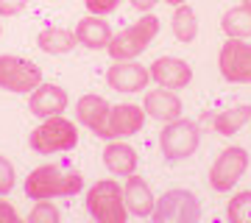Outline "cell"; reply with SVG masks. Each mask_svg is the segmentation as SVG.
Listing matches in <instances>:
<instances>
[{
  "label": "cell",
  "mask_w": 251,
  "mask_h": 223,
  "mask_svg": "<svg viewBox=\"0 0 251 223\" xmlns=\"http://www.w3.org/2000/svg\"><path fill=\"white\" fill-rule=\"evenodd\" d=\"M84 187V176L78 170H64L59 165H42L28 173L25 196L31 201H50L62 196H75Z\"/></svg>",
  "instance_id": "1"
},
{
  "label": "cell",
  "mask_w": 251,
  "mask_h": 223,
  "mask_svg": "<svg viewBox=\"0 0 251 223\" xmlns=\"http://www.w3.org/2000/svg\"><path fill=\"white\" fill-rule=\"evenodd\" d=\"M28 145H31V151L42 153V156L73 151V148L78 145V125L73 123V120H67V117H62V115L45 117V120L31 131Z\"/></svg>",
  "instance_id": "2"
},
{
  "label": "cell",
  "mask_w": 251,
  "mask_h": 223,
  "mask_svg": "<svg viewBox=\"0 0 251 223\" xmlns=\"http://www.w3.org/2000/svg\"><path fill=\"white\" fill-rule=\"evenodd\" d=\"M159 34V17L145 14L137 23H131L128 28H123L120 34L112 36V42L106 45L112 62H126V59H137V56L148 50V45L156 39Z\"/></svg>",
  "instance_id": "3"
},
{
  "label": "cell",
  "mask_w": 251,
  "mask_h": 223,
  "mask_svg": "<svg viewBox=\"0 0 251 223\" xmlns=\"http://www.w3.org/2000/svg\"><path fill=\"white\" fill-rule=\"evenodd\" d=\"M87 212L100 223H126L128 206H126L123 190L112 178H100L87 190Z\"/></svg>",
  "instance_id": "4"
},
{
  "label": "cell",
  "mask_w": 251,
  "mask_h": 223,
  "mask_svg": "<svg viewBox=\"0 0 251 223\" xmlns=\"http://www.w3.org/2000/svg\"><path fill=\"white\" fill-rule=\"evenodd\" d=\"M198 143H201V131H198V125L193 123V120H184V117L171 120L159 134L162 156H165L168 162L190 159V156L198 151Z\"/></svg>",
  "instance_id": "5"
},
{
  "label": "cell",
  "mask_w": 251,
  "mask_h": 223,
  "mask_svg": "<svg viewBox=\"0 0 251 223\" xmlns=\"http://www.w3.org/2000/svg\"><path fill=\"white\" fill-rule=\"evenodd\" d=\"M151 218L156 223H196L201 218V206L190 190H168L156 201Z\"/></svg>",
  "instance_id": "6"
},
{
  "label": "cell",
  "mask_w": 251,
  "mask_h": 223,
  "mask_svg": "<svg viewBox=\"0 0 251 223\" xmlns=\"http://www.w3.org/2000/svg\"><path fill=\"white\" fill-rule=\"evenodd\" d=\"M42 84V67L20 56H0V89L9 92H34Z\"/></svg>",
  "instance_id": "7"
},
{
  "label": "cell",
  "mask_w": 251,
  "mask_h": 223,
  "mask_svg": "<svg viewBox=\"0 0 251 223\" xmlns=\"http://www.w3.org/2000/svg\"><path fill=\"white\" fill-rule=\"evenodd\" d=\"M249 170V151L234 145L218 153V159L209 168V184L215 193H229V190L243 178V173Z\"/></svg>",
  "instance_id": "8"
},
{
  "label": "cell",
  "mask_w": 251,
  "mask_h": 223,
  "mask_svg": "<svg viewBox=\"0 0 251 223\" xmlns=\"http://www.w3.org/2000/svg\"><path fill=\"white\" fill-rule=\"evenodd\" d=\"M218 70L229 84H251V45L246 39H226L218 53Z\"/></svg>",
  "instance_id": "9"
},
{
  "label": "cell",
  "mask_w": 251,
  "mask_h": 223,
  "mask_svg": "<svg viewBox=\"0 0 251 223\" xmlns=\"http://www.w3.org/2000/svg\"><path fill=\"white\" fill-rule=\"evenodd\" d=\"M109 115H112V106H109L106 98L100 95H81L78 103H75V117H78L81 125H87L95 137L100 140H112L109 137Z\"/></svg>",
  "instance_id": "10"
},
{
  "label": "cell",
  "mask_w": 251,
  "mask_h": 223,
  "mask_svg": "<svg viewBox=\"0 0 251 223\" xmlns=\"http://www.w3.org/2000/svg\"><path fill=\"white\" fill-rule=\"evenodd\" d=\"M151 81L148 67L137 64L134 59H126V62H112V67L106 70V84L117 92H140L145 89V84Z\"/></svg>",
  "instance_id": "11"
},
{
  "label": "cell",
  "mask_w": 251,
  "mask_h": 223,
  "mask_svg": "<svg viewBox=\"0 0 251 223\" xmlns=\"http://www.w3.org/2000/svg\"><path fill=\"white\" fill-rule=\"evenodd\" d=\"M151 78L165 89H184L193 81V67H190L184 59H176V56H162L148 67Z\"/></svg>",
  "instance_id": "12"
},
{
  "label": "cell",
  "mask_w": 251,
  "mask_h": 223,
  "mask_svg": "<svg viewBox=\"0 0 251 223\" xmlns=\"http://www.w3.org/2000/svg\"><path fill=\"white\" fill-rule=\"evenodd\" d=\"M67 92L62 87H56V84H39V87L31 92V98H28V109H31V115L36 117H53V115H62L64 109H67Z\"/></svg>",
  "instance_id": "13"
},
{
  "label": "cell",
  "mask_w": 251,
  "mask_h": 223,
  "mask_svg": "<svg viewBox=\"0 0 251 223\" xmlns=\"http://www.w3.org/2000/svg\"><path fill=\"white\" fill-rule=\"evenodd\" d=\"M143 109H145V115L153 117V120H159V123H171V120L181 117V112H184L181 98L173 89H165V87L151 89L143 100Z\"/></svg>",
  "instance_id": "14"
},
{
  "label": "cell",
  "mask_w": 251,
  "mask_h": 223,
  "mask_svg": "<svg viewBox=\"0 0 251 223\" xmlns=\"http://www.w3.org/2000/svg\"><path fill=\"white\" fill-rule=\"evenodd\" d=\"M145 109H140L137 103H120V106H112V115H109V137L112 140H126L137 134L145 125Z\"/></svg>",
  "instance_id": "15"
},
{
  "label": "cell",
  "mask_w": 251,
  "mask_h": 223,
  "mask_svg": "<svg viewBox=\"0 0 251 223\" xmlns=\"http://www.w3.org/2000/svg\"><path fill=\"white\" fill-rule=\"evenodd\" d=\"M112 36H115L112 28H109V23L100 14H87L75 25V39H78V45L90 48V50H106V45L112 42Z\"/></svg>",
  "instance_id": "16"
},
{
  "label": "cell",
  "mask_w": 251,
  "mask_h": 223,
  "mask_svg": "<svg viewBox=\"0 0 251 223\" xmlns=\"http://www.w3.org/2000/svg\"><path fill=\"white\" fill-rule=\"evenodd\" d=\"M123 198H126V206H128V215H134V218H151L153 206H156V198H153L148 181L140 178L137 173L128 176L123 187Z\"/></svg>",
  "instance_id": "17"
},
{
  "label": "cell",
  "mask_w": 251,
  "mask_h": 223,
  "mask_svg": "<svg viewBox=\"0 0 251 223\" xmlns=\"http://www.w3.org/2000/svg\"><path fill=\"white\" fill-rule=\"evenodd\" d=\"M103 165L112 176L128 178L131 173H137V151L126 143H109L103 148Z\"/></svg>",
  "instance_id": "18"
},
{
  "label": "cell",
  "mask_w": 251,
  "mask_h": 223,
  "mask_svg": "<svg viewBox=\"0 0 251 223\" xmlns=\"http://www.w3.org/2000/svg\"><path fill=\"white\" fill-rule=\"evenodd\" d=\"M36 45H39V50L42 53H50V56H62L67 50H73L78 39H75V31L70 28H45V31H39L36 36Z\"/></svg>",
  "instance_id": "19"
},
{
  "label": "cell",
  "mask_w": 251,
  "mask_h": 223,
  "mask_svg": "<svg viewBox=\"0 0 251 223\" xmlns=\"http://www.w3.org/2000/svg\"><path fill=\"white\" fill-rule=\"evenodd\" d=\"M221 28H224V34L229 39H249L251 36V6L240 3V6L229 9L221 17Z\"/></svg>",
  "instance_id": "20"
},
{
  "label": "cell",
  "mask_w": 251,
  "mask_h": 223,
  "mask_svg": "<svg viewBox=\"0 0 251 223\" xmlns=\"http://www.w3.org/2000/svg\"><path fill=\"white\" fill-rule=\"evenodd\" d=\"M249 120H251V106L240 103V106H232V109L218 112V115L212 117V128H215L218 134L229 137V134H237V131H240V128L249 123Z\"/></svg>",
  "instance_id": "21"
},
{
  "label": "cell",
  "mask_w": 251,
  "mask_h": 223,
  "mask_svg": "<svg viewBox=\"0 0 251 223\" xmlns=\"http://www.w3.org/2000/svg\"><path fill=\"white\" fill-rule=\"evenodd\" d=\"M171 28H173V36H176L179 42H193V39L198 36V17H196V11L190 9L187 3L176 6L173 20H171Z\"/></svg>",
  "instance_id": "22"
},
{
  "label": "cell",
  "mask_w": 251,
  "mask_h": 223,
  "mask_svg": "<svg viewBox=\"0 0 251 223\" xmlns=\"http://www.w3.org/2000/svg\"><path fill=\"white\" fill-rule=\"evenodd\" d=\"M226 218L232 223H251V190H243V193H237L229 201Z\"/></svg>",
  "instance_id": "23"
},
{
  "label": "cell",
  "mask_w": 251,
  "mask_h": 223,
  "mask_svg": "<svg viewBox=\"0 0 251 223\" xmlns=\"http://www.w3.org/2000/svg\"><path fill=\"white\" fill-rule=\"evenodd\" d=\"M59 218H62V212L50 201H36V206L28 212L31 223H59Z\"/></svg>",
  "instance_id": "24"
},
{
  "label": "cell",
  "mask_w": 251,
  "mask_h": 223,
  "mask_svg": "<svg viewBox=\"0 0 251 223\" xmlns=\"http://www.w3.org/2000/svg\"><path fill=\"white\" fill-rule=\"evenodd\" d=\"M14 181H17L14 165H11V162L0 153V196H9L11 190H14Z\"/></svg>",
  "instance_id": "25"
},
{
  "label": "cell",
  "mask_w": 251,
  "mask_h": 223,
  "mask_svg": "<svg viewBox=\"0 0 251 223\" xmlns=\"http://www.w3.org/2000/svg\"><path fill=\"white\" fill-rule=\"evenodd\" d=\"M84 6H87L90 14H100V17H106V14H112V11L120 6V0H84Z\"/></svg>",
  "instance_id": "26"
},
{
  "label": "cell",
  "mask_w": 251,
  "mask_h": 223,
  "mask_svg": "<svg viewBox=\"0 0 251 223\" xmlns=\"http://www.w3.org/2000/svg\"><path fill=\"white\" fill-rule=\"evenodd\" d=\"M28 6V0H0V17H14Z\"/></svg>",
  "instance_id": "27"
},
{
  "label": "cell",
  "mask_w": 251,
  "mask_h": 223,
  "mask_svg": "<svg viewBox=\"0 0 251 223\" xmlns=\"http://www.w3.org/2000/svg\"><path fill=\"white\" fill-rule=\"evenodd\" d=\"M0 221H20L17 209H14L9 201H3V198H0Z\"/></svg>",
  "instance_id": "28"
},
{
  "label": "cell",
  "mask_w": 251,
  "mask_h": 223,
  "mask_svg": "<svg viewBox=\"0 0 251 223\" xmlns=\"http://www.w3.org/2000/svg\"><path fill=\"white\" fill-rule=\"evenodd\" d=\"M128 3H131L134 9H140V11H148V9H153L156 0H128Z\"/></svg>",
  "instance_id": "29"
},
{
  "label": "cell",
  "mask_w": 251,
  "mask_h": 223,
  "mask_svg": "<svg viewBox=\"0 0 251 223\" xmlns=\"http://www.w3.org/2000/svg\"><path fill=\"white\" fill-rule=\"evenodd\" d=\"M165 3H168V6H173V9H176V6H181V3H187V0H165Z\"/></svg>",
  "instance_id": "30"
},
{
  "label": "cell",
  "mask_w": 251,
  "mask_h": 223,
  "mask_svg": "<svg viewBox=\"0 0 251 223\" xmlns=\"http://www.w3.org/2000/svg\"><path fill=\"white\" fill-rule=\"evenodd\" d=\"M243 3H246V6H251V0H243Z\"/></svg>",
  "instance_id": "31"
},
{
  "label": "cell",
  "mask_w": 251,
  "mask_h": 223,
  "mask_svg": "<svg viewBox=\"0 0 251 223\" xmlns=\"http://www.w3.org/2000/svg\"><path fill=\"white\" fill-rule=\"evenodd\" d=\"M0 34H3V25H0Z\"/></svg>",
  "instance_id": "32"
}]
</instances>
